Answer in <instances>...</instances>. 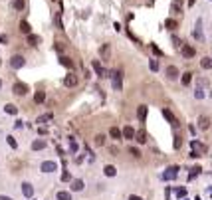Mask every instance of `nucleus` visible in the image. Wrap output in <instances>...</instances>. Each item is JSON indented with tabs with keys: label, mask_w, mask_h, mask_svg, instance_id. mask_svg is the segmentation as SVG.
Masks as SVG:
<instances>
[{
	"label": "nucleus",
	"mask_w": 212,
	"mask_h": 200,
	"mask_svg": "<svg viewBox=\"0 0 212 200\" xmlns=\"http://www.w3.org/2000/svg\"><path fill=\"white\" fill-rule=\"evenodd\" d=\"M210 194H212V188H210Z\"/></svg>",
	"instance_id": "52"
},
{
	"label": "nucleus",
	"mask_w": 212,
	"mask_h": 200,
	"mask_svg": "<svg viewBox=\"0 0 212 200\" xmlns=\"http://www.w3.org/2000/svg\"><path fill=\"white\" fill-rule=\"evenodd\" d=\"M182 56H184V57H192V56H194V48L184 46V48H182Z\"/></svg>",
	"instance_id": "22"
},
{
	"label": "nucleus",
	"mask_w": 212,
	"mask_h": 200,
	"mask_svg": "<svg viewBox=\"0 0 212 200\" xmlns=\"http://www.w3.org/2000/svg\"><path fill=\"white\" fill-rule=\"evenodd\" d=\"M107 54H109V46H101V56H107Z\"/></svg>",
	"instance_id": "41"
},
{
	"label": "nucleus",
	"mask_w": 212,
	"mask_h": 200,
	"mask_svg": "<svg viewBox=\"0 0 212 200\" xmlns=\"http://www.w3.org/2000/svg\"><path fill=\"white\" fill-rule=\"evenodd\" d=\"M12 6H14L16 10H24V6H26V2H24V0H14V2H12Z\"/></svg>",
	"instance_id": "30"
},
{
	"label": "nucleus",
	"mask_w": 212,
	"mask_h": 200,
	"mask_svg": "<svg viewBox=\"0 0 212 200\" xmlns=\"http://www.w3.org/2000/svg\"><path fill=\"white\" fill-rule=\"evenodd\" d=\"M91 65H93V69H95V73H97V76H99V77H107V72H105V69H103V68H101V64H99V61H97V60H93V64H91Z\"/></svg>",
	"instance_id": "8"
},
{
	"label": "nucleus",
	"mask_w": 212,
	"mask_h": 200,
	"mask_svg": "<svg viewBox=\"0 0 212 200\" xmlns=\"http://www.w3.org/2000/svg\"><path fill=\"white\" fill-rule=\"evenodd\" d=\"M40 169H42L44 172H54V170H58V165H56L54 161H44Z\"/></svg>",
	"instance_id": "3"
},
{
	"label": "nucleus",
	"mask_w": 212,
	"mask_h": 200,
	"mask_svg": "<svg viewBox=\"0 0 212 200\" xmlns=\"http://www.w3.org/2000/svg\"><path fill=\"white\" fill-rule=\"evenodd\" d=\"M178 170H180V169H178L177 165H173V166H169V169L161 174V178H163V180H174V178H177V174H178Z\"/></svg>",
	"instance_id": "1"
},
{
	"label": "nucleus",
	"mask_w": 212,
	"mask_h": 200,
	"mask_svg": "<svg viewBox=\"0 0 212 200\" xmlns=\"http://www.w3.org/2000/svg\"><path fill=\"white\" fill-rule=\"evenodd\" d=\"M177 194H178V196H184L186 190H184V188H178V190H177Z\"/></svg>",
	"instance_id": "45"
},
{
	"label": "nucleus",
	"mask_w": 212,
	"mask_h": 200,
	"mask_svg": "<svg viewBox=\"0 0 212 200\" xmlns=\"http://www.w3.org/2000/svg\"><path fill=\"white\" fill-rule=\"evenodd\" d=\"M174 2H180V0H174Z\"/></svg>",
	"instance_id": "51"
},
{
	"label": "nucleus",
	"mask_w": 212,
	"mask_h": 200,
	"mask_svg": "<svg viewBox=\"0 0 212 200\" xmlns=\"http://www.w3.org/2000/svg\"><path fill=\"white\" fill-rule=\"evenodd\" d=\"M32 149H34V151H42V149H46V141H42V139L34 141V143H32Z\"/></svg>",
	"instance_id": "18"
},
{
	"label": "nucleus",
	"mask_w": 212,
	"mask_h": 200,
	"mask_svg": "<svg viewBox=\"0 0 212 200\" xmlns=\"http://www.w3.org/2000/svg\"><path fill=\"white\" fill-rule=\"evenodd\" d=\"M167 77L169 80H178V69L174 65H169L167 68Z\"/></svg>",
	"instance_id": "12"
},
{
	"label": "nucleus",
	"mask_w": 212,
	"mask_h": 200,
	"mask_svg": "<svg viewBox=\"0 0 212 200\" xmlns=\"http://www.w3.org/2000/svg\"><path fill=\"white\" fill-rule=\"evenodd\" d=\"M198 127H200V129H208V127H210V119L204 117V115H202V117H198Z\"/></svg>",
	"instance_id": "17"
},
{
	"label": "nucleus",
	"mask_w": 212,
	"mask_h": 200,
	"mask_svg": "<svg viewBox=\"0 0 212 200\" xmlns=\"http://www.w3.org/2000/svg\"><path fill=\"white\" fill-rule=\"evenodd\" d=\"M129 151H131V155H133V157H141V151H139V149L131 147V149H129Z\"/></svg>",
	"instance_id": "37"
},
{
	"label": "nucleus",
	"mask_w": 212,
	"mask_h": 200,
	"mask_svg": "<svg viewBox=\"0 0 212 200\" xmlns=\"http://www.w3.org/2000/svg\"><path fill=\"white\" fill-rule=\"evenodd\" d=\"M6 141H8V145H10L12 149H16V147H18V143H16V139H14V137H6Z\"/></svg>",
	"instance_id": "35"
},
{
	"label": "nucleus",
	"mask_w": 212,
	"mask_h": 200,
	"mask_svg": "<svg viewBox=\"0 0 212 200\" xmlns=\"http://www.w3.org/2000/svg\"><path fill=\"white\" fill-rule=\"evenodd\" d=\"M180 145H182L180 137H174V149H180Z\"/></svg>",
	"instance_id": "39"
},
{
	"label": "nucleus",
	"mask_w": 212,
	"mask_h": 200,
	"mask_svg": "<svg viewBox=\"0 0 212 200\" xmlns=\"http://www.w3.org/2000/svg\"><path fill=\"white\" fill-rule=\"evenodd\" d=\"M163 115H165V119H167V121H169V123H170V125H173V127H174V129H177V127H178V121H177V117H174V115H173V113H170V111H169V109H163Z\"/></svg>",
	"instance_id": "6"
},
{
	"label": "nucleus",
	"mask_w": 212,
	"mask_h": 200,
	"mask_svg": "<svg viewBox=\"0 0 212 200\" xmlns=\"http://www.w3.org/2000/svg\"><path fill=\"white\" fill-rule=\"evenodd\" d=\"M135 141H137V143H141V145L147 143V133H145V131H137L135 133Z\"/></svg>",
	"instance_id": "14"
},
{
	"label": "nucleus",
	"mask_w": 212,
	"mask_h": 200,
	"mask_svg": "<svg viewBox=\"0 0 212 200\" xmlns=\"http://www.w3.org/2000/svg\"><path fill=\"white\" fill-rule=\"evenodd\" d=\"M149 68H151V72H159V61L151 60V61H149Z\"/></svg>",
	"instance_id": "32"
},
{
	"label": "nucleus",
	"mask_w": 212,
	"mask_h": 200,
	"mask_svg": "<svg viewBox=\"0 0 212 200\" xmlns=\"http://www.w3.org/2000/svg\"><path fill=\"white\" fill-rule=\"evenodd\" d=\"M109 135H111V137H113V139H115V141H121V137H123V133H121V131H119V129H117V127H111V129H109Z\"/></svg>",
	"instance_id": "16"
},
{
	"label": "nucleus",
	"mask_w": 212,
	"mask_h": 200,
	"mask_svg": "<svg viewBox=\"0 0 212 200\" xmlns=\"http://www.w3.org/2000/svg\"><path fill=\"white\" fill-rule=\"evenodd\" d=\"M190 145H192V149H194V151L190 153V157H198V153H196V151H202V153L206 151V147H204V145H202V143H198V141H192V143H190Z\"/></svg>",
	"instance_id": "7"
},
{
	"label": "nucleus",
	"mask_w": 212,
	"mask_h": 200,
	"mask_svg": "<svg viewBox=\"0 0 212 200\" xmlns=\"http://www.w3.org/2000/svg\"><path fill=\"white\" fill-rule=\"evenodd\" d=\"M200 170H202V169H200V166H194V169H192V172H190V174H188V180H192V178H196V176H198V174H200Z\"/></svg>",
	"instance_id": "31"
},
{
	"label": "nucleus",
	"mask_w": 212,
	"mask_h": 200,
	"mask_svg": "<svg viewBox=\"0 0 212 200\" xmlns=\"http://www.w3.org/2000/svg\"><path fill=\"white\" fill-rule=\"evenodd\" d=\"M210 99H212V89H210Z\"/></svg>",
	"instance_id": "49"
},
{
	"label": "nucleus",
	"mask_w": 212,
	"mask_h": 200,
	"mask_svg": "<svg viewBox=\"0 0 212 200\" xmlns=\"http://www.w3.org/2000/svg\"><path fill=\"white\" fill-rule=\"evenodd\" d=\"M64 85H65V87H73V85H77V77H76V76H72V73H69V76H65Z\"/></svg>",
	"instance_id": "13"
},
{
	"label": "nucleus",
	"mask_w": 212,
	"mask_h": 200,
	"mask_svg": "<svg viewBox=\"0 0 212 200\" xmlns=\"http://www.w3.org/2000/svg\"><path fill=\"white\" fill-rule=\"evenodd\" d=\"M180 81H182V85H188L190 81H192V73L190 72H186V73H182V77H180Z\"/></svg>",
	"instance_id": "21"
},
{
	"label": "nucleus",
	"mask_w": 212,
	"mask_h": 200,
	"mask_svg": "<svg viewBox=\"0 0 212 200\" xmlns=\"http://www.w3.org/2000/svg\"><path fill=\"white\" fill-rule=\"evenodd\" d=\"M14 93L16 95H26L28 93V85L26 83H16L14 85Z\"/></svg>",
	"instance_id": "10"
},
{
	"label": "nucleus",
	"mask_w": 212,
	"mask_h": 200,
	"mask_svg": "<svg viewBox=\"0 0 212 200\" xmlns=\"http://www.w3.org/2000/svg\"><path fill=\"white\" fill-rule=\"evenodd\" d=\"M24 64H26V61H24V57H22V56H12V60H10V65H12L14 69H20V68H22Z\"/></svg>",
	"instance_id": "4"
},
{
	"label": "nucleus",
	"mask_w": 212,
	"mask_h": 200,
	"mask_svg": "<svg viewBox=\"0 0 212 200\" xmlns=\"http://www.w3.org/2000/svg\"><path fill=\"white\" fill-rule=\"evenodd\" d=\"M103 172H105V176H115V174H117V169L111 166V165H107L105 169H103Z\"/></svg>",
	"instance_id": "19"
},
{
	"label": "nucleus",
	"mask_w": 212,
	"mask_h": 200,
	"mask_svg": "<svg viewBox=\"0 0 212 200\" xmlns=\"http://www.w3.org/2000/svg\"><path fill=\"white\" fill-rule=\"evenodd\" d=\"M129 200H143L141 196H135V194H131V196H129Z\"/></svg>",
	"instance_id": "47"
},
{
	"label": "nucleus",
	"mask_w": 212,
	"mask_h": 200,
	"mask_svg": "<svg viewBox=\"0 0 212 200\" xmlns=\"http://www.w3.org/2000/svg\"><path fill=\"white\" fill-rule=\"evenodd\" d=\"M194 99H198V101H200V99H204V91H202V87H198V89L194 91Z\"/></svg>",
	"instance_id": "33"
},
{
	"label": "nucleus",
	"mask_w": 212,
	"mask_h": 200,
	"mask_svg": "<svg viewBox=\"0 0 212 200\" xmlns=\"http://www.w3.org/2000/svg\"><path fill=\"white\" fill-rule=\"evenodd\" d=\"M4 111H6V113H10V115H16V113H18V107L12 105V103H8V105L4 107Z\"/></svg>",
	"instance_id": "26"
},
{
	"label": "nucleus",
	"mask_w": 212,
	"mask_h": 200,
	"mask_svg": "<svg viewBox=\"0 0 212 200\" xmlns=\"http://www.w3.org/2000/svg\"><path fill=\"white\" fill-rule=\"evenodd\" d=\"M121 77H123V73H121V72L117 69V72L113 73V80H111V81H113V89H115V91H121V87H123V83H121Z\"/></svg>",
	"instance_id": "2"
},
{
	"label": "nucleus",
	"mask_w": 212,
	"mask_h": 200,
	"mask_svg": "<svg viewBox=\"0 0 212 200\" xmlns=\"http://www.w3.org/2000/svg\"><path fill=\"white\" fill-rule=\"evenodd\" d=\"M61 180H69V172H64V174H61Z\"/></svg>",
	"instance_id": "46"
},
{
	"label": "nucleus",
	"mask_w": 212,
	"mask_h": 200,
	"mask_svg": "<svg viewBox=\"0 0 212 200\" xmlns=\"http://www.w3.org/2000/svg\"><path fill=\"white\" fill-rule=\"evenodd\" d=\"M22 192H24V196H26V198L34 196V188H32L30 182H24V184H22Z\"/></svg>",
	"instance_id": "9"
},
{
	"label": "nucleus",
	"mask_w": 212,
	"mask_h": 200,
	"mask_svg": "<svg viewBox=\"0 0 212 200\" xmlns=\"http://www.w3.org/2000/svg\"><path fill=\"white\" fill-rule=\"evenodd\" d=\"M20 32H24V34H30V24L24 20V22H20Z\"/></svg>",
	"instance_id": "29"
},
{
	"label": "nucleus",
	"mask_w": 212,
	"mask_h": 200,
	"mask_svg": "<svg viewBox=\"0 0 212 200\" xmlns=\"http://www.w3.org/2000/svg\"><path fill=\"white\" fill-rule=\"evenodd\" d=\"M28 44H30V46H38L40 44V38L36 34H28Z\"/></svg>",
	"instance_id": "24"
},
{
	"label": "nucleus",
	"mask_w": 212,
	"mask_h": 200,
	"mask_svg": "<svg viewBox=\"0 0 212 200\" xmlns=\"http://www.w3.org/2000/svg\"><path fill=\"white\" fill-rule=\"evenodd\" d=\"M0 200H12V198H4V196H0Z\"/></svg>",
	"instance_id": "48"
},
{
	"label": "nucleus",
	"mask_w": 212,
	"mask_h": 200,
	"mask_svg": "<svg viewBox=\"0 0 212 200\" xmlns=\"http://www.w3.org/2000/svg\"><path fill=\"white\" fill-rule=\"evenodd\" d=\"M60 61H61V65H65V68H69V69L73 68V61L69 60V57H65V56H61V57H60Z\"/></svg>",
	"instance_id": "27"
},
{
	"label": "nucleus",
	"mask_w": 212,
	"mask_h": 200,
	"mask_svg": "<svg viewBox=\"0 0 212 200\" xmlns=\"http://www.w3.org/2000/svg\"><path fill=\"white\" fill-rule=\"evenodd\" d=\"M8 42V36L6 34H0V44H6Z\"/></svg>",
	"instance_id": "42"
},
{
	"label": "nucleus",
	"mask_w": 212,
	"mask_h": 200,
	"mask_svg": "<svg viewBox=\"0 0 212 200\" xmlns=\"http://www.w3.org/2000/svg\"><path fill=\"white\" fill-rule=\"evenodd\" d=\"M173 42H174V46H177V48H180V46H182V44H180V40H178L177 36H174V38H173Z\"/></svg>",
	"instance_id": "43"
},
{
	"label": "nucleus",
	"mask_w": 212,
	"mask_h": 200,
	"mask_svg": "<svg viewBox=\"0 0 212 200\" xmlns=\"http://www.w3.org/2000/svg\"><path fill=\"white\" fill-rule=\"evenodd\" d=\"M147 111H149L147 105H141L139 109H137V117H139L141 123H145V119H147Z\"/></svg>",
	"instance_id": "11"
},
{
	"label": "nucleus",
	"mask_w": 212,
	"mask_h": 200,
	"mask_svg": "<svg viewBox=\"0 0 212 200\" xmlns=\"http://www.w3.org/2000/svg\"><path fill=\"white\" fill-rule=\"evenodd\" d=\"M151 50H153V52H155V54H157V56H161V50H159V48H157V46H151Z\"/></svg>",
	"instance_id": "44"
},
{
	"label": "nucleus",
	"mask_w": 212,
	"mask_h": 200,
	"mask_svg": "<svg viewBox=\"0 0 212 200\" xmlns=\"http://www.w3.org/2000/svg\"><path fill=\"white\" fill-rule=\"evenodd\" d=\"M121 133H123V137H125V139H133V137H135V131H133V127H125Z\"/></svg>",
	"instance_id": "20"
},
{
	"label": "nucleus",
	"mask_w": 212,
	"mask_h": 200,
	"mask_svg": "<svg viewBox=\"0 0 212 200\" xmlns=\"http://www.w3.org/2000/svg\"><path fill=\"white\" fill-rule=\"evenodd\" d=\"M200 65H202V69H212V60L204 57V60H200Z\"/></svg>",
	"instance_id": "25"
},
{
	"label": "nucleus",
	"mask_w": 212,
	"mask_h": 200,
	"mask_svg": "<svg viewBox=\"0 0 212 200\" xmlns=\"http://www.w3.org/2000/svg\"><path fill=\"white\" fill-rule=\"evenodd\" d=\"M50 119H52V115H50V113L48 115H42V117L38 119V123H44V121H50Z\"/></svg>",
	"instance_id": "40"
},
{
	"label": "nucleus",
	"mask_w": 212,
	"mask_h": 200,
	"mask_svg": "<svg viewBox=\"0 0 212 200\" xmlns=\"http://www.w3.org/2000/svg\"><path fill=\"white\" fill-rule=\"evenodd\" d=\"M58 200H72V194L65 192V190H60L58 192Z\"/></svg>",
	"instance_id": "28"
},
{
	"label": "nucleus",
	"mask_w": 212,
	"mask_h": 200,
	"mask_svg": "<svg viewBox=\"0 0 212 200\" xmlns=\"http://www.w3.org/2000/svg\"><path fill=\"white\" fill-rule=\"evenodd\" d=\"M0 87H2V80H0Z\"/></svg>",
	"instance_id": "50"
},
{
	"label": "nucleus",
	"mask_w": 212,
	"mask_h": 200,
	"mask_svg": "<svg viewBox=\"0 0 212 200\" xmlns=\"http://www.w3.org/2000/svg\"><path fill=\"white\" fill-rule=\"evenodd\" d=\"M192 36H194L196 40H204V34H202V20H200V18L196 20V28H194Z\"/></svg>",
	"instance_id": "5"
},
{
	"label": "nucleus",
	"mask_w": 212,
	"mask_h": 200,
	"mask_svg": "<svg viewBox=\"0 0 212 200\" xmlns=\"http://www.w3.org/2000/svg\"><path fill=\"white\" fill-rule=\"evenodd\" d=\"M167 28H169V30H174V28H177V22H173V20H167Z\"/></svg>",
	"instance_id": "38"
},
{
	"label": "nucleus",
	"mask_w": 212,
	"mask_h": 200,
	"mask_svg": "<svg viewBox=\"0 0 212 200\" xmlns=\"http://www.w3.org/2000/svg\"><path fill=\"white\" fill-rule=\"evenodd\" d=\"M69 151L72 153H77V143L73 139H69Z\"/></svg>",
	"instance_id": "36"
},
{
	"label": "nucleus",
	"mask_w": 212,
	"mask_h": 200,
	"mask_svg": "<svg viewBox=\"0 0 212 200\" xmlns=\"http://www.w3.org/2000/svg\"><path fill=\"white\" fill-rule=\"evenodd\" d=\"M34 101H36V103H44V101H46V93H44V91H36Z\"/></svg>",
	"instance_id": "23"
},
{
	"label": "nucleus",
	"mask_w": 212,
	"mask_h": 200,
	"mask_svg": "<svg viewBox=\"0 0 212 200\" xmlns=\"http://www.w3.org/2000/svg\"><path fill=\"white\" fill-rule=\"evenodd\" d=\"M95 145H99V147L105 145V135H97V137H95Z\"/></svg>",
	"instance_id": "34"
},
{
	"label": "nucleus",
	"mask_w": 212,
	"mask_h": 200,
	"mask_svg": "<svg viewBox=\"0 0 212 200\" xmlns=\"http://www.w3.org/2000/svg\"><path fill=\"white\" fill-rule=\"evenodd\" d=\"M72 190H73V192H81V190H84V180H80V178L73 180L72 182Z\"/></svg>",
	"instance_id": "15"
}]
</instances>
